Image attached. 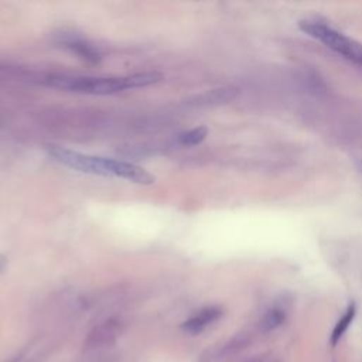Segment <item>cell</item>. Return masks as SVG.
Segmentation results:
<instances>
[{
    "label": "cell",
    "mask_w": 362,
    "mask_h": 362,
    "mask_svg": "<svg viewBox=\"0 0 362 362\" xmlns=\"http://www.w3.org/2000/svg\"><path fill=\"white\" fill-rule=\"evenodd\" d=\"M47 151L49 156H52L61 164L68 165L81 173L96 174V175H103V177L124 178L132 182L141 184V185H150L156 180L153 174H150L147 170H144L143 167L136 165L133 163L83 154L79 151L64 148L61 146H48Z\"/></svg>",
    "instance_id": "1"
},
{
    "label": "cell",
    "mask_w": 362,
    "mask_h": 362,
    "mask_svg": "<svg viewBox=\"0 0 362 362\" xmlns=\"http://www.w3.org/2000/svg\"><path fill=\"white\" fill-rule=\"evenodd\" d=\"M163 79V74L157 71L137 72L126 76H69L49 75L45 83L64 90L86 93V95H112L124 89L144 88L154 85Z\"/></svg>",
    "instance_id": "2"
},
{
    "label": "cell",
    "mask_w": 362,
    "mask_h": 362,
    "mask_svg": "<svg viewBox=\"0 0 362 362\" xmlns=\"http://www.w3.org/2000/svg\"><path fill=\"white\" fill-rule=\"evenodd\" d=\"M301 31L311 35L313 38L321 41L325 47L334 52L342 55L344 58L362 65V44L337 30L327 25L322 21L305 18L298 23Z\"/></svg>",
    "instance_id": "3"
},
{
    "label": "cell",
    "mask_w": 362,
    "mask_h": 362,
    "mask_svg": "<svg viewBox=\"0 0 362 362\" xmlns=\"http://www.w3.org/2000/svg\"><path fill=\"white\" fill-rule=\"evenodd\" d=\"M122 334V324L116 320H106L98 325H95L88 337L85 338L83 348L85 351H96L106 348L120 337Z\"/></svg>",
    "instance_id": "4"
},
{
    "label": "cell",
    "mask_w": 362,
    "mask_h": 362,
    "mask_svg": "<svg viewBox=\"0 0 362 362\" xmlns=\"http://www.w3.org/2000/svg\"><path fill=\"white\" fill-rule=\"evenodd\" d=\"M222 315V310L219 307H206L198 311L195 315L189 317L181 324V329L189 335L201 334L208 325L215 322Z\"/></svg>",
    "instance_id": "5"
},
{
    "label": "cell",
    "mask_w": 362,
    "mask_h": 362,
    "mask_svg": "<svg viewBox=\"0 0 362 362\" xmlns=\"http://www.w3.org/2000/svg\"><path fill=\"white\" fill-rule=\"evenodd\" d=\"M355 314H356V305H355V303H351L348 305L346 311L344 313V315L339 318V321L335 324V327L332 329V334H331V345L332 346H335L338 344V341L342 338V335L348 329L349 324L352 322Z\"/></svg>",
    "instance_id": "6"
},
{
    "label": "cell",
    "mask_w": 362,
    "mask_h": 362,
    "mask_svg": "<svg viewBox=\"0 0 362 362\" xmlns=\"http://www.w3.org/2000/svg\"><path fill=\"white\" fill-rule=\"evenodd\" d=\"M208 136V129L205 126H198L187 130L178 136V143L182 146H197L205 140Z\"/></svg>",
    "instance_id": "7"
},
{
    "label": "cell",
    "mask_w": 362,
    "mask_h": 362,
    "mask_svg": "<svg viewBox=\"0 0 362 362\" xmlns=\"http://www.w3.org/2000/svg\"><path fill=\"white\" fill-rule=\"evenodd\" d=\"M66 47L71 48L74 52H76L79 57L88 59V61H92V62H96L99 59V54L96 49H93L90 45H88L86 42H82V41H76V40H71L66 42Z\"/></svg>",
    "instance_id": "8"
},
{
    "label": "cell",
    "mask_w": 362,
    "mask_h": 362,
    "mask_svg": "<svg viewBox=\"0 0 362 362\" xmlns=\"http://www.w3.org/2000/svg\"><path fill=\"white\" fill-rule=\"evenodd\" d=\"M283 321H284V313L273 308V310H269L263 315V318L260 321V328H262V331L269 332V331H273L274 328H277L279 325H281Z\"/></svg>",
    "instance_id": "9"
},
{
    "label": "cell",
    "mask_w": 362,
    "mask_h": 362,
    "mask_svg": "<svg viewBox=\"0 0 362 362\" xmlns=\"http://www.w3.org/2000/svg\"><path fill=\"white\" fill-rule=\"evenodd\" d=\"M6 264H7V257H4L3 255H0V273L3 272V269L6 267Z\"/></svg>",
    "instance_id": "10"
}]
</instances>
